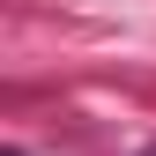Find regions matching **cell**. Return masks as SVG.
Listing matches in <instances>:
<instances>
[{
    "label": "cell",
    "mask_w": 156,
    "mask_h": 156,
    "mask_svg": "<svg viewBox=\"0 0 156 156\" xmlns=\"http://www.w3.org/2000/svg\"><path fill=\"white\" fill-rule=\"evenodd\" d=\"M149 156H156V149H149Z\"/></svg>",
    "instance_id": "6da1fadb"
}]
</instances>
